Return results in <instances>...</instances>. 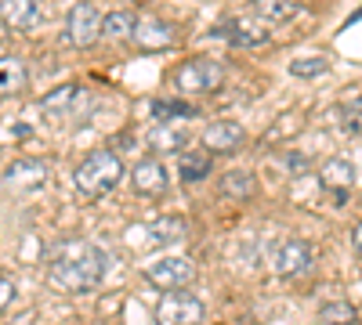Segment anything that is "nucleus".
Masks as SVG:
<instances>
[{
    "label": "nucleus",
    "mask_w": 362,
    "mask_h": 325,
    "mask_svg": "<svg viewBox=\"0 0 362 325\" xmlns=\"http://www.w3.org/2000/svg\"><path fill=\"white\" fill-rule=\"evenodd\" d=\"M109 271V253L90 243H69L51 257V286L58 293H90L98 289Z\"/></svg>",
    "instance_id": "obj_1"
},
{
    "label": "nucleus",
    "mask_w": 362,
    "mask_h": 325,
    "mask_svg": "<svg viewBox=\"0 0 362 325\" xmlns=\"http://www.w3.org/2000/svg\"><path fill=\"white\" fill-rule=\"evenodd\" d=\"M119 177H124V163H119V156L112 149H98L83 156V163L76 166L73 173V185L83 199H98L105 192H112L119 185Z\"/></svg>",
    "instance_id": "obj_2"
},
{
    "label": "nucleus",
    "mask_w": 362,
    "mask_h": 325,
    "mask_svg": "<svg viewBox=\"0 0 362 325\" xmlns=\"http://www.w3.org/2000/svg\"><path fill=\"white\" fill-rule=\"evenodd\" d=\"M225 83V66L214 58H189L185 66L174 69V87L181 94H214Z\"/></svg>",
    "instance_id": "obj_3"
},
{
    "label": "nucleus",
    "mask_w": 362,
    "mask_h": 325,
    "mask_svg": "<svg viewBox=\"0 0 362 325\" xmlns=\"http://www.w3.org/2000/svg\"><path fill=\"white\" fill-rule=\"evenodd\" d=\"M102 18L105 15H98V8L90 4V0H76V4L69 8V15H66L62 40L73 44V47H80V51H87L90 44L102 37Z\"/></svg>",
    "instance_id": "obj_4"
},
{
    "label": "nucleus",
    "mask_w": 362,
    "mask_h": 325,
    "mask_svg": "<svg viewBox=\"0 0 362 325\" xmlns=\"http://www.w3.org/2000/svg\"><path fill=\"white\" fill-rule=\"evenodd\" d=\"M206 318V307L199 297L192 293L177 289V293H167V297L156 304V321L160 325H203Z\"/></svg>",
    "instance_id": "obj_5"
},
{
    "label": "nucleus",
    "mask_w": 362,
    "mask_h": 325,
    "mask_svg": "<svg viewBox=\"0 0 362 325\" xmlns=\"http://www.w3.org/2000/svg\"><path fill=\"white\" fill-rule=\"evenodd\" d=\"M145 278L153 282L156 289H163V293H177V289L192 286L196 268L185 257H160L156 264H148V268H145Z\"/></svg>",
    "instance_id": "obj_6"
},
{
    "label": "nucleus",
    "mask_w": 362,
    "mask_h": 325,
    "mask_svg": "<svg viewBox=\"0 0 362 325\" xmlns=\"http://www.w3.org/2000/svg\"><path fill=\"white\" fill-rule=\"evenodd\" d=\"M47 177H51V166L44 159H15L4 173H0V185L15 195H29V192L44 188Z\"/></svg>",
    "instance_id": "obj_7"
},
{
    "label": "nucleus",
    "mask_w": 362,
    "mask_h": 325,
    "mask_svg": "<svg viewBox=\"0 0 362 325\" xmlns=\"http://www.w3.org/2000/svg\"><path fill=\"white\" fill-rule=\"evenodd\" d=\"M272 264H276L279 278H305L312 271V264H315V250L305 239H290V243L279 246V253H276Z\"/></svg>",
    "instance_id": "obj_8"
},
{
    "label": "nucleus",
    "mask_w": 362,
    "mask_h": 325,
    "mask_svg": "<svg viewBox=\"0 0 362 325\" xmlns=\"http://www.w3.org/2000/svg\"><path fill=\"white\" fill-rule=\"evenodd\" d=\"M203 149L210 156H232L243 149V141H247V130L239 127L235 120H214V123H206L203 127Z\"/></svg>",
    "instance_id": "obj_9"
},
{
    "label": "nucleus",
    "mask_w": 362,
    "mask_h": 325,
    "mask_svg": "<svg viewBox=\"0 0 362 325\" xmlns=\"http://www.w3.org/2000/svg\"><path fill=\"white\" fill-rule=\"evenodd\" d=\"M214 37H225L232 47H264L268 44V25L261 18L235 15L225 25H214Z\"/></svg>",
    "instance_id": "obj_10"
},
{
    "label": "nucleus",
    "mask_w": 362,
    "mask_h": 325,
    "mask_svg": "<svg viewBox=\"0 0 362 325\" xmlns=\"http://www.w3.org/2000/svg\"><path fill=\"white\" fill-rule=\"evenodd\" d=\"M40 109L47 112V116H54V120H76L80 116V109L87 112L90 109V94L83 91V87H76V83H66V87H58V91H51L44 102H40Z\"/></svg>",
    "instance_id": "obj_11"
},
{
    "label": "nucleus",
    "mask_w": 362,
    "mask_h": 325,
    "mask_svg": "<svg viewBox=\"0 0 362 325\" xmlns=\"http://www.w3.org/2000/svg\"><path fill=\"white\" fill-rule=\"evenodd\" d=\"M174 25L167 18H156V15H138V25H134V44L141 51H170L174 47Z\"/></svg>",
    "instance_id": "obj_12"
},
{
    "label": "nucleus",
    "mask_w": 362,
    "mask_h": 325,
    "mask_svg": "<svg viewBox=\"0 0 362 325\" xmlns=\"http://www.w3.org/2000/svg\"><path fill=\"white\" fill-rule=\"evenodd\" d=\"M131 185L138 195H163L170 188V173L160 163V156H145L141 163H134L131 170Z\"/></svg>",
    "instance_id": "obj_13"
},
{
    "label": "nucleus",
    "mask_w": 362,
    "mask_h": 325,
    "mask_svg": "<svg viewBox=\"0 0 362 325\" xmlns=\"http://www.w3.org/2000/svg\"><path fill=\"white\" fill-rule=\"evenodd\" d=\"M0 18H4V25H11L15 33H29V29L40 25L44 8L37 0H0Z\"/></svg>",
    "instance_id": "obj_14"
},
{
    "label": "nucleus",
    "mask_w": 362,
    "mask_h": 325,
    "mask_svg": "<svg viewBox=\"0 0 362 325\" xmlns=\"http://www.w3.org/2000/svg\"><path fill=\"white\" fill-rule=\"evenodd\" d=\"M319 185L326 192H337V202L348 199L351 185H355V166L344 159V156H334V159H326L322 170H319Z\"/></svg>",
    "instance_id": "obj_15"
},
{
    "label": "nucleus",
    "mask_w": 362,
    "mask_h": 325,
    "mask_svg": "<svg viewBox=\"0 0 362 325\" xmlns=\"http://www.w3.org/2000/svg\"><path fill=\"white\" fill-rule=\"evenodd\" d=\"M210 170H214V156H210L206 149L203 152H181V159H177V173H181V181L185 185H196V181H203V177H210Z\"/></svg>",
    "instance_id": "obj_16"
},
{
    "label": "nucleus",
    "mask_w": 362,
    "mask_h": 325,
    "mask_svg": "<svg viewBox=\"0 0 362 325\" xmlns=\"http://www.w3.org/2000/svg\"><path fill=\"white\" fill-rule=\"evenodd\" d=\"M148 149L153 152H185V145H189V134H181L177 127H170V123H160V127H153L148 130Z\"/></svg>",
    "instance_id": "obj_17"
},
{
    "label": "nucleus",
    "mask_w": 362,
    "mask_h": 325,
    "mask_svg": "<svg viewBox=\"0 0 362 325\" xmlns=\"http://www.w3.org/2000/svg\"><path fill=\"white\" fill-rule=\"evenodd\" d=\"M145 235L153 243H160V246H167V243H181L189 235V224L181 221V217H156V221H148L145 224Z\"/></svg>",
    "instance_id": "obj_18"
},
{
    "label": "nucleus",
    "mask_w": 362,
    "mask_h": 325,
    "mask_svg": "<svg viewBox=\"0 0 362 325\" xmlns=\"http://www.w3.org/2000/svg\"><path fill=\"white\" fill-rule=\"evenodd\" d=\"M29 73L18 58H0V94H18L25 91Z\"/></svg>",
    "instance_id": "obj_19"
},
{
    "label": "nucleus",
    "mask_w": 362,
    "mask_h": 325,
    "mask_svg": "<svg viewBox=\"0 0 362 325\" xmlns=\"http://www.w3.org/2000/svg\"><path fill=\"white\" fill-rule=\"evenodd\" d=\"M134 25H138V15L131 11H112L102 18V37L105 40H131L134 37Z\"/></svg>",
    "instance_id": "obj_20"
},
{
    "label": "nucleus",
    "mask_w": 362,
    "mask_h": 325,
    "mask_svg": "<svg viewBox=\"0 0 362 325\" xmlns=\"http://www.w3.org/2000/svg\"><path fill=\"white\" fill-rule=\"evenodd\" d=\"M254 15L261 22H290L297 15V0H254Z\"/></svg>",
    "instance_id": "obj_21"
},
{
    "label": "nucleus",
    "mask_w": 362,
    "mask_h": 325,
    "mask_svg": "<svg viewBox=\"0 0 362 325\" xmlns=\"http://www.w3.org/2000/svg\"><path fill=\"white\" fill-rule=\"evenodd\" d=\"M254 188H257V177L247 173V170H228V173L221 177V192H225L228 199H250Z\"/></svg>",
    "instance_id": "obj_22"
},
{
    "label": "nucleus",
    "mask_w": 362,
    "mask_h": 325,
    "mask_svg": "<svg viewBox=\"0 0 362 325\" xmlns=\"http://www.w3.org/2000/svg\"><path fill=\"white\" fill-rule=\"evenodd\" d=\"M148 112H153V120L160 123H170V120H196L199 109L189 105V102H153L148 105Z\"/></svg>",
    "instance_id": "obj_23"
},
{
    "label": "nucleus",
    "mask_w": 362,
    "mask_h": 325,
    "mask_svg": "<svg viewBox=\"0 0 362 325\" xmlns=\"http://www.w3.org/2000/svg\"><path fill=\"white\" fill-rule=\"evenodd\" d=\"M319 318H322V325H355L358 321V311L348 300H334V304H326L319 311Z\"/></svg>",
    "instance_id": "obj_24"
},
{
    "label": "nucleus",
    "mask_w": 362,
    "mask_h": 325,
    "mask_svg": "<svg viewBox=\"0 0 362 325\" xmlns=\"http://www.w3.org/2000/svg\"><path fill=\"white\" fill-rule=\"evenodd\" d=\"M337 123H341V130H344V134L362 137V98H355V102L341 105V112H337Z\"/></svg>",
    "instance_id": "obj_25"
},
{
    "label": "nucleus",
    "mask_w": 362,
    "mask_h": 325,
    "mask_svg": "<svg viewBox=\"0 0 362 325\" xmlns=\"http://www.w3.org/2000/svg\"><path fill=\"white\" fill-rule=\"evenodd\" d=\"M290 73H293L297 80L326 76V73H329V58H297V62H290Z\"/></svg>",
    "instance_id": "obj_26"
},
{
    "label": "nucleus",
    "mask_w": 362,
    "mask_h": 325,
    "mask_svg": "<svg viewBox=\"0 0 362 325\" xmlns=\"http://www.w3.org/2000/svg\"><path fill=\"white\" fill-rule=\"evenodd\" d=\"M11 300H15V282L11 278H0V311L11 307Z\"/></svg>",
    "instance_id": "obj_27"
},
{
    "label": "nucleus",
    "mask_w": 362,
    "mask_h": 325,
    "mask_svg": "<svg viewBox=\"0 0 362 325\" xmlns=\"http://www.w3.org/2000/svg\"><path fill=\"white\" fill-rule=\"evenodd\" d=\"M351 246H355V253L362 257V221L355 224V231H351Z\"/></svg>",
    "instance_id": "obj_28"
},
{
    "label": "nucleus",
    "mask_w": 362,
    "mask_h": 325,
    "mask_svg": "<svg viewBox=\"0 0 362 325\" xmlns=\"http://www.w3.org/2000/svg\"><path fill=\"white\" fill-rule=\"evenodd\" d=\"M286 159H290V170H308V159H305V156L293 152V156H286Z\"/></svg>",
    "instance_id": "obj_29"
}]
</instances>
